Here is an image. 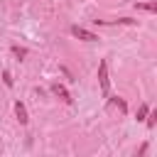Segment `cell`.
<instances>
[{"mask_svg":"<svg viewBox=\"0 0 157 157\" xmlns=\"http://www.w3.org/2000/svg\"><path fill=\"white\" fill-rule=\"evenodd\" d=\"M145 113H147V105H140V110H137V118H142Z\"/></svg>","mask_w":157,"mask_h":157,"instance_id":"cell-6","label":"cell"},{"mask_svg":"<svg viewBox=\"0 0 157 157\" xmlns=\"http://www.w3.org/2000/svg\"><path fill=\"white\" fill-rule=\"evenodd\" d=\"M137 7H142V10H150V12H152V10H155V2H145V5H137Z\"/></svg>","mask_w":157,"mask_h":157,"instance_id":"cell-5","label":"cell"},{"mask_svg":"<svg viewBox=\"0 0 157 157\" xmlns=\"http://www.w3.org/2000/svg\"><path fill=\"white\" fill-rule=\"evenodd\" d=\"M15 113H17V120H20L22 125L29 120V118H27V108H25V103H17V105H15Z\"/></svg>","mask_w":157,"mask_h":157,"instance_id":"cell-3","label":"cell"},{"mask_svg":"<svg viewBox=\"0 0 157 157\" xmlns=\"http://www.w3.org/2000/svg\"><path fill=\"white\" fill-rule=\"evenodd\" d=\"M52 88H54V93H59V96H61V98H64L66 103H71V98H69V93H66V88H61V86H52Z\"/></svg>","mask_w":157,"mask_h":157,"instance_id":"cell-4","label":"cell"},{"mask_svg":"<svg viewBox=\"0 0 157 157\" xmlns=\"http://www.w3.org/2000/svg\"><path fill=\"white\" fill-rule=\"evenodd\" d=\"M98 81H101V93L108 96L110 93V81H108V61H101L98 66Z\"/></svg>","mask_w":157,"mask_h":157,"instance_id":"cell-1","label":"cell"},{"mask_svg":"<svg viewBox=\"0 0 157 157\" xmlns=\"http://www.w3.org/2000/svg\"><path fill=\"white\" fill-rule=\"evenodd\" d=\"M71 34H74V37H78V39H86V42H96V39H98L93 32H88V29H83V27H78V25H74V27H71Z\"/></svg>","mask_w":157,"mask_h":157,"instance_id":"cell-2","label":"cell"}]
</instances>
